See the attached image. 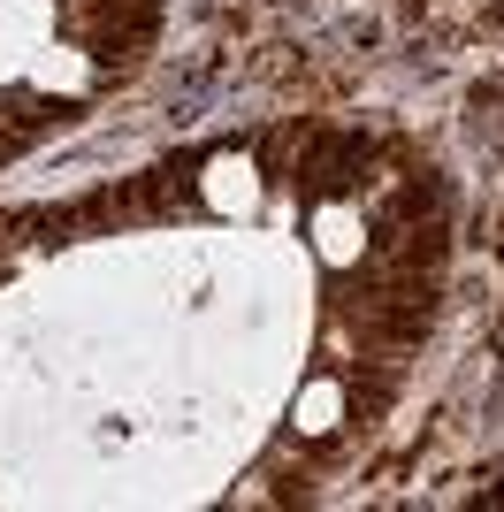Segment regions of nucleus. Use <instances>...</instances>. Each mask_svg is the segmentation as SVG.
<instances>
[{
  "mask_svg": "<svg viewBox=\"0 0 504 512\" xmlns=\"http://www.w3.org/2000/svg\"><path fill=\"white\" fill-rule=\"evenodd\" d=\"M199 199H207L214 214H252L260 207V169H252L245 153H214L207 176H199Z\"/></svg>",
  "mask_w": 504,
  "mask_h": 512,
  "instance_id": "f257e3e1",
  "label": "nucleus"
},
{
  "mask_svg": "<svg viewBox=\"0 0 504 512\" xmlns=\"http://www.w3.org/2000/svg\"><path fill=\"white\" fill-rule=\"evenodd\" d=\"M314 253H321V268H352V260L367 253V222H359V207L321 199V207H314Z\"/></svg>",
  "mask_w": 504,
  "mask_h": 512,
  "instance_id": "f03ea898",
  "label": "nucleus"
},
{
  "mask_svg": "<svg viewBox=\"0 0 504 512\" xmlns=\"http://www.w3.org/2000/svg\"><path fill=\"white\" fill-rule=\"evenodd\" d=\"M336 413H344V383H336V375H314V383L298 390L291 421H298V436H329V428H336Z\"/></svg>",
  "mask_w": 504,
  "mask_h": 512,
  "instance_id": "7ed1b4c3",
  "label": "nucleus"
},
{
  "mask_svg": "<svg viewBox=\"0 0 504 512\" xmlns=\"http://www.w3.org/2000/svg\"><path fill=\"white\" fill-rule=\"evenodd\" d=\"M39 85H84V62H77V54H69V62H62V54H46V62H39Z\"/></svg>",
  "mask_w": 504,
  "mask_h": 512,
  "instance_id": "20e7f679",
  "label": "nucleus"
}]
</instances>
